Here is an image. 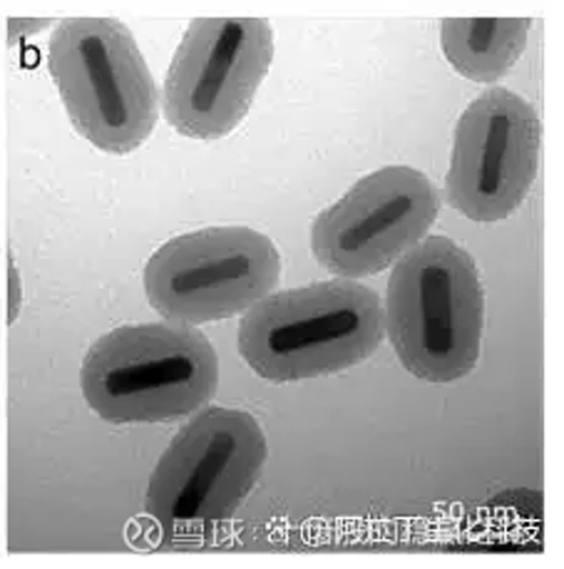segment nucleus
<instances>
[{"mask_svg": "<svg viewBox=\"0 0 564 569\" xmlns=\"http://www.w3.org/2000/svg\"><path fill=\"white\" fill-rule=\"evenodd\" d=\"M385 336L405 371L447 386L473 373L485 329V289L475 259L451 237H425L393 263Z\"/></svg>", "mask_w": 564, "mask_h": 569, "instance_id": "nucleus-1", "label": "nucleus"}, {"mask_svg": "<svg viewBox=\"0 0 564 569\" xmlns=\"http://www.w3.org/2000/svg\"><path fill=\"white\" fill-rule=\"evenodd\" d=\"M383 301L356 279L289 289L254 303L239 323V356L271 383L343 373L381 349Z\"/></svg>", "mask_w": 564, "mask_h": 569, "instance_id": "nucleus-2", "label": "nucleus"}, {"mask_svg": "<svg viewBox=\"0 0 564 569\" xmlns=\"http://www.w3.org/2000/svg\"><path fill=\"white\" fill-rule=\"evenodd\" d=\"M269 456L259 420L239 408H202L152 470L144 510L170 545H202L232 522Z\"/></svg>", "mask_w": 564, "mask_h": 569, "instance_id": "nucleus-3", "label": "nucleus"}, {"mask_svg": "<svg viewBox=\"0 0 564 569\" xmlns=\"http://www.w3.org/2000/svg\"><path fill=\"white\" fill-rule=\"evenodd\" d=\"M214 346L194 326H120L90 346L80 386L92 413L114 426L172 423L212 403Z\"/></svg>", "mask_w": 564, "mask_h": 569, "instance_id": "nucleus-4", "label": "nucleus"}, {"mask_svg": "<svg viewBox=\"0 0 564 569\" xmlns=\"http://www.w3.org/2000/svg\"><path fill=\"white\" fill-rule=\"evenodd\" d=\"M48 70L75 130L110 154L148 142L160 90L132 30L114 18H68L52 30Z\"/></svg>", "mask_w": 564, "mask_h": 569, "instance_id": "nucleus-5", "label": "nucleus"}, {"mask_svg": "<svg viewBox=\"0 0 564 569\" xmlns=\"http://www.w3.org/2000/svg\"><path fill=\"white\" fill-rule=\"evenodd\" d=\"M274 60L266 18H197L167 70L162 112L190 140H222L246 118Z\"/></svg>", "mask_w": 564, "mask_h": 569, "instance_id": "nucleus-6", "label": "nucleus"}, {"mask_svg": "<svg viewBox=\"0 0 564 569\" xmlns=\"http://www.w3.org/2000/svg\"><path fill=\"white\" fill-rule=\"evenodd\" d=\"M281 279V254L249 227H209L174 237L142 273L150 307L167 321L200 326L232 319L269 297Z\"/></svg>", "mask_w": 564, "mask_h": 569, "instance_id": "nucleus-7", "label": "nucleus"}, {"mask_svg": "<svg viewBox=\"0 0 564 569\" xmlns=\"http://www.w3.org/2000/svg\"><path fill=\"white\" fill-rule=\"evenodd\" d=\"M441 209L435 184L409 164L359 179L313 219L311 251L339 279L375 277L423 241Z\"/></svg>", "mask_w": 564, "mask_h": 569, "instance_id": "nucleus-8", "label": "nucleus"}, {"mask_svg": "<svg viewBox=\"0 0 564 569\" xmlns=\"http://www.w3.org/2000/svg\"><path fill=\"white\" fill-rule=\"evenodd\" d=\"M540 150L537 110L513 90H485L455 124L447 202L480 224L513 217L535 184Z\"/></svg>", "mask_w": 564, "mask_h": 569, "instance_id": "nucleus-9", "label": "nucleus"}, {"mask_svg": "<svg viewBox=\"0 0 564 569\" xmlns=\"http://www.w3.org/2000/svg\"><path fill=\"white\" fill-rule=\"evenodd\" d=\"M530 28V18H445L441 48L463 78L493 86L527 50Z\"/></svg>", "mask_w": 564, "mask_h": 569, "instance_id": "nucleus-10", "label": "nucleus"}]
</instances>
